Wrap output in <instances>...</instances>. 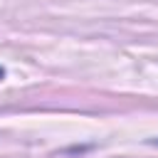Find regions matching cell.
Here are the masks:
<instances>
[{
	"label": "cell",
	"instance_id": "1",
	"mask_svg": "<svg viewBox=\"0 0 158 158\" xmlns=\"http://www.w3.org/2000/svg\"><path fill=\"white\" fill-rule=\"evenodd\" d=\"M2 77H5V69H2V67H0V79H2Z\"/></svg>",
	"mask_w": 158,
	"mask_h": 158
}]
</instances>
